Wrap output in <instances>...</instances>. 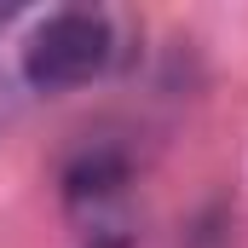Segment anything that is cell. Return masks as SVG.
<instances>
[{
  "mask_svg": "<svg viewBox=\"0 0 248 248\" xmlns=\"http://www.w3.org/2000/svg\"><path fill=\"white\" fill-rule=\"evenodd\" d=\"M116 63V23L93 6L46 12L23 41V81L35 93H69Z\"/></svg>",
  "mask_w": 248,
  "mask_h": 248,
  "instance_id": "cell-1",
  "label": "cell"
},
{
  "mask_svg": "<svg viewBox=\"0 0 248 248\" xmlns=\"http://www.w3.org/2000/svg\"><path fill=\"white\" fill-rule=\"evenodd\" d=\"M63 208L75 219L81 248H133L139 214H133V168L122 150H81L63 168Z\"/></svg>",
  "mask_w": 248,
  "mask_h": 248,
  "instance_id": "cell-2",
  "label": "cell"
}]
</instances>
